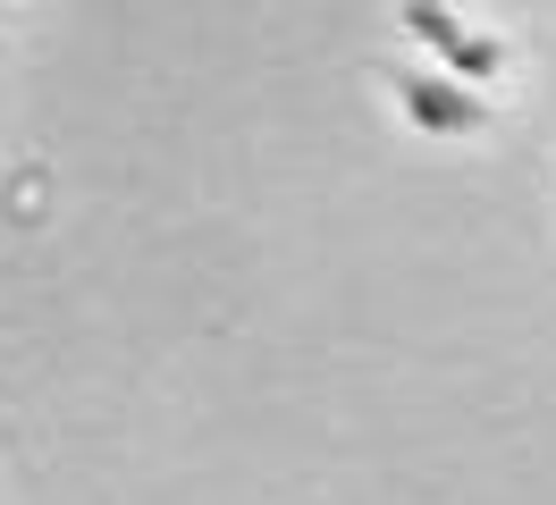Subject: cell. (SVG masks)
Returning a JSON list of instances; mask_svg holds the SVG:
<instances>
[{
  "label": "cell",
  "mask_w": 556,
  "mask_h": 505,
  "mask_svg": "<svg viewBox=\"0 0 556 505\" xmlns=\"http://www.w3.org/2000/svg\"><path fill=\"white\" fill-rule=\"evenodd\" d=\"M388 101H396V118L414 135H430V143H472V135H489V93L464 85V76H447V67H430V60L388 67Z\"/></svg>",
  "instance_id": "1"
},
{
  "label": "cell",
  "mask_w": 556,
  "mask_h": 505,
  "mask_svg": "<svg viewBox=\"0 0 556 505\" xmlns=\"http://www.w3.org/2000/svg\"><path fill=\"white\" fill-rule=\"evenodd\" d=\"M396 26H405V42H414L430 67H447V76L481 85V93L506 76V42L489 26H472L455 0H396Z\"/></svg>",
  "instance_id": "2"
}]
</instances>
